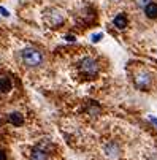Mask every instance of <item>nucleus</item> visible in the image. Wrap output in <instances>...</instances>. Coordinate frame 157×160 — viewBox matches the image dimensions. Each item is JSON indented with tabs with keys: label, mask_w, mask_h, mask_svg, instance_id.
I'll use <instances>...</instances> for the list:
<instances>
[{
	"label": "nucleus",
	"mask_w": 157,
	"mask_h": 160,
	"mask_svg": "<svg viewBox=\"0 0 157 160\" xmlns=\"http://www.w3.org/2000/svg\"><path fill=\"white\" fill-rule=\"evenodd\" d=\"M63 40L65 41H68V43H75L78 38H76V35H72V33H67V35H63Z\"/></svg>",
	"instance_id": "obj_14"
},
{
	"label": "nucleus",
	"mask_w": 157,
	"mask_h": 160,
	"mask_svg": "<svg viewBox=\"0 0 157 160\" xmlns=\"http://www.w3.org/2000/svg\"><path fill=\"white\" fill-rule=\"evenodd\" d=\"M18 59H19V63L24 68H27V70H38V68H41L44 65V62H46L44 52L40 48H35V46L22 48L18 52Z\"/></svg>",
	"instance_id": "obj_1"
},
{
	"label": "nucleus",
	"mask_w": 157,
	"mask_h": 160,
	"mask_svg": "<svg viewBox=\"0 0 157 160\" xmlns=\"http://www.w3.org/2000/svg\"><path fill=\"white\" fill-rule=\"evenodd\" d=\"M86 112L89 114V116H92V118H97V116H100V112H102V108L97 105V103H89L87 105V109H86Z\"/></svg>",
	"instance_id": "obj_11"
},
{
	"label": "nucleus",
	"mask_w": 157,
	"mask_h": 160,
	"mask_svg": "<svg viewBox=\"0 0 157 160\" xmlns=\"http://www.w3.org/2000/svg\"><path fill=\"white\" fill-rule=\"evenodd\" d=\"M100 151L105 160H119L122 155V146L118 140H106Z\"/></svg>",
	"instance_id": "obj_5"
},
{
	"label": "nucleus",
	"mask_w": 157,
	"mask_h": 160,
	"mask_svg": "<svg viewBox=\"0 0 157 160\" xmlns=\"http://www.w3.org/2000/svg\"><path fill=\"white\" fill-rule=\"evenodd\" d=\"M100 70H102L100 62L94 56L86 54L76 60V72L84 79H95L100 75Z\"/></svg>",
	"instance_id": "obj_2"
},
{
	"label": "nucleus",
	"mask_w": 157,
	"mask_h": 160,
	"mask_svg": "<svg viewBox=\"0 0 157 160\" xmlns=\"http://www.w3.org/2000/svg\"><path fill=\"white\" fill-rule=\"evenodd\" d=\"M13 90V81L8 76H0V95L10 94Z\"/></svg>",
	"instance_id": "obj_9"
},
{
	"label": "nucleus",
	"mask_w": 157,
	"mask_h": 160,
	"mask_svg": "<svg viewBox=\"0 0 157 160\" xmlns=\"http://www.w3.org/2000/svg\"><path fill=\"white\" fill-rule=\"evenodd\" d=\"M0 14H2L3 18H10V11L7 8H3V7H0Z\"/></svg>",
	"instance_id": "obj_15"
},
{
	"label": "nucleus",
	"mask_w": 157,
	"mask_h": 160,
	"mask_svg": "<svg viewBox=\"0 0 157 160\" xmlns=\"http://www.w3.org/2000/svg\"><path fill=\"white\" fill-rule=\"evenodd\" d=\"M148 119H149V122H151V124H152V125L157 128V118H155V116H149Z\"/></svg>",
	"instance_id": "obj_17"
},
{
	"label": "nucleus",
	"mask_w": 157,
	"mask_h": 160,
	"mask_svg": "<svg viewBox=\"0 0 157 160\" xmlns=\"http://www.w3.org/2000/svg\"><path fill=\"white\" fill-rule=\"evenodd\" d=\"M7 122L13 127H22L26 124V118H24V114L19 112V111H11L7 116Z\"/></svg>",
	"instance_id": "obj_7"
},
{
	"label": "nucleus",
	"mask_w": 157,
	"mask_h": 160,
	"mask_svg": "<svg viewBox=\"0 0 157 160\" xmlns=\"http://www.w3.org/2000/svg\"><path fill=\"white\" fill-rule=\"evenodd\" d=\"M8 155H7V151L5 149H0V160H7Z\"/></svg>",
	"instance_id": "obj_16"
},
{
	"label": "nucleus",
	"mask_w": 157,
	"mask_h": 160,
	"mask_svg": "<svg viewBox=\"0 0 157 160\" xmlns=\"http://www.w3.org/2000/svg\"><path fill=\"white\" fill-rule=\"evenodd\" d=\"M56 151V144L51 140H40L30 151L29 160H51Z\"/></svg>",
	"instance_id": "obj_3"
},
{
	"label": "nucleus",
	"mask_w": 157,
	"mask_h": 160,
	"mask_svg": "<svg viewBox=\"0 0 157 160\" xmlns=\"http://www.w3.org/2000/svg\"><path fill=\"white\" fill-rule=\"evenodd\" d=\"M151 2H152V0H135V5H137L138 8H141V10H143V8H144L146 5H149Z\"/></svg>",
	"instance_id": "obj_13"
},
{
	"label": "nucleus",
	"mask_w": 157,
	"mask_h": 160,
	"mask_svg": "<svg viewBox=\"0 0 157 160\" xmlns=\"http://www.w3.org/2000/svg\"><path fill=\"white\" fill-rule=\"evenodd\" d=\"M44 22L49 26V27H60L63 26V22H65V13L60 10V8H48L46 11H44Z\"/></svg>",
	"instance_id": "obj_6"
},
{
	"label": "nucleus",
	"mask_w": 157,
	"mask_h": 160,
	"mask_svg": "<svg viewBox=\"0 0 157 160\" xmlns=\"http://www.w3.org/2000/svg\"><path fill=\"white\" fill-rule=\"evenodd\" d=\"M113 26H114L118 30H125L127 26H129V18H127V14L118 13V14L113 18Z\"/></svg>",
	"instance_id": "obj_8"
},
{
	"label": "nucleus",
	"mask_w": 157,
	"mask_h": 160,
	"mask_svg": "<svg viewBox=\"0 0 157 160\" xmlns=\"http://www.w3.org/2000/svg\"><path fill=\"white\" fill-rule=\"evenodd\" d=\"M143 11H144V16L148 18V19H157V2H152L149 3V5H146L144 8H143Z\"/></svg>",
	"instance_id": "obj_10"
},
{
	"label": "nucleus",
	"mask_w": 157,
	"mask_h": 160,
	"mask_svg": "<svg viewBox=\"0 0 157 160\" xmlns=\"http://www.w3.org/2000/svg\"><path fill=\"white\" fill-rule=\"evenodd\" d=\"M102 40H103V33L102 32H97V33H92L91 35V43H94V44L100 43Z\"/></svg>",
	"instance_id": "obj_12"
},
{
	"label": "nucleus",
	"mask_w": 157,
	"mask_h": 160,
	"mask_svg": "<svg viewBox=\"0 0 157 160\" xmlns=\"http://www.w3.org/2000/svg\"><path fill=\"white\" fill-rule=\"evenodd\" d=\"M132 81H133V86L138 90L146 92V90H151L152 86H154V75H152V72L148 70V68H138V70L133 72Z\"/></svg>",
	"instance_id": "obj_4"
}]
</instances>
